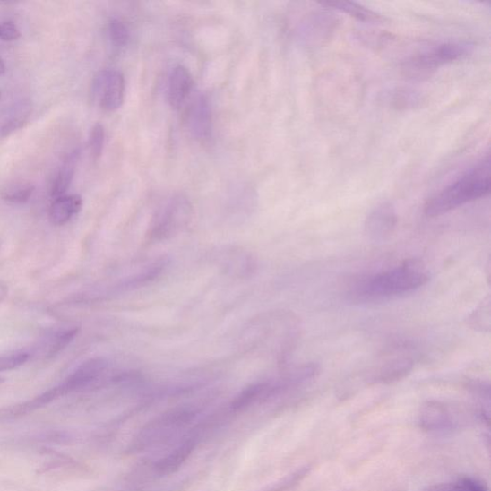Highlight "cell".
Returning a JSON list of instances; mask_svg holds the SVG:
<instances>
[{
  "instance_id": "3",
  "label": "cell",
  "mask_w": 491,
  "mask_h": 491,
  "mask_svg": "<svg viewBox=\"0 0 491 491\" xmlns=\"http://www.w3.org/2000/svg\"><path fill=\"white\" fill-rule=\"evenodd\" d=\"M472 52L473 45L468 42L442 43L417 54L405 63L403 70L413 78L426 77L446 65L466 59Z\"/></svg>"
},
{
  "instance_id": "26",
  "label": "cell",
  "mask_w": 491,
  "mask_h": 491,
  "mask_svg": "<svg viewBox=\"0 0 491 491\" xmlns=\"http://www.w3.org/2000/svg\"><path fill=\"white\" fill-rule=\"evenodd\" d=\"M7 285L4 282H0V303H3L8 296Z\"/></svg>"
},
{
  "instance_id": "2",
  "label": "cell",
  "mask_w": 491,
  "mask_h": 491,
  "mask_svg": "<svg viewBox=\"0 0 491 491\" xmlns=\"http://www.w3.org/2000/svg\"><path fill=\"white\" fill-rule=\"evenodd\" d=\"M490 179V156L487 154L477 165L431 197L426 203V214L438 217L485 197L489 194Z\"/></svg>"
},
{
  "instance_id": "15",
  "label": "cell",
  "mask_w": 491,
  "mask_h": 491,
  "mask_svg": "<svg viewBox=\"0 0 491 491\" xmlns=\"http://www.w3.org/2000/svg\"><path fill=\"white\" fill-rule=\"evenodd\" d=\"M195 448V443L194 441H185L180 446L173 450L165 458L160 459L156 463V470L161 475H170L178 471L186 461V460L193 454Z\"/></svg>"
},
{
  "instance_id": "23",
  "label": "cell",
  "mask_w": 491,
  "mask_h": 491,
  "mask_svg": "<svg viewBox=\"0 0 491 491\" xmlns=\"http://www.w3.org/2000/svg\"><path fill=\"white\" fill-rule=\"evenodd\" d=\"M105 143V130L100 123H97L90 131L89 146L94 159L101 157Z\"/></svg>"
},
{
  "instance_id": "20",
  "label": "cell",
  "mask_w": 491,
  "mask_h": 491,
  "mask_svg": "<svg viewBox=\"0 0 491 491\" xmlns=\"http://www.w3.org/2000/svg\"><path fill=\"white\" fill-rule=\"evenodd\" d=\"M78 329L62 331L54 334L48 340L46 348V357L48 358L56 357L62 352L78 334Z\"/></svg>"
},
{
  "instance_id": "12",
  "label": "cell",
  "mask_w": 491,
  "mask_h": 491,
  "mask_svg": "<svg viewBox=\"0 0 491 491\" xmlns=\"http://www.w3.org/2000/svg\"><path fill=\"white\" fill-rule=\"evenodd\" d=\"M107 366L108 363L103 358L90 359L65 379V383L71 392L88 388L103 375Z\"/></svg>"
},
{
  "instance_id": "11",
  "label": "cell",
  "mask_w": 491,
  "mask_h": 491,
  "mask_svg": "<svg viewBox=\"0 0 491 491\" xmlns=\"http://www.w3.org/2000/svg\"><path fill=\"white\" fill-rule=\"evenodd\" d=\"M32 114V104L29 100H21L6 108L0 114V140L8 138L12 134L19 131Z\"/></svg>"
},
{
  "instance_id": "6",
  "label": "cell",
  "mask_w": 491,
  "mask_h": 491,
  "mask_svg": "<svg viewBox=\"0 0 491 491\" xmlns=\"http://www.w3.org/2000/svg\"><path fill=\"white\" fill-rule=\"evenodd\" d=\"M447 404L431 401L421 406L418 425L429 433H445L457 430L466 424L465 418Z\"/></svg>"
},
{
  "instance_id": "13",
  "label": "cell",
  "mask_w": 491,
  "mask_h": 491,
  "mask_svg": "<svg viewBox=\"0 0 491 491\" xmlns=\"http://www.w3.org/2000/svg\"><path fill=\"white\" fill-rule=\"evenodd\" d=\"M413 368L414 362L411 358H393L378 367L372 379L374 383L391 384L411 374Z\"/></svg>"
},
{
  "instance_id": "4",
  "label": "cell",
  "mask_w": 491,
  "mask_h": 491,
  "mask_svg": "<svg viewBox=\"0 0 491 491\" xmlns=\"http://www.w3.org/2000/svg\"><path fill=\"white\" fill-rule=\"evenodd\" d=\"M91 97L105 112H115L125 102V78L119 71L102 70L94 76Z\"/></svg>"
},
{
  "instance_id": "17",
  "label": "cell",
  "mask_w": 491,
  "mask_h": 491,
  "mask_svg": "<svg viewBox=\"0 0 491 491\" xmlns=\"http://www.w3.org/2000/svg\"><path fill=\"white\" fill-rule=\"evenodd\" d=\"M34 190L35 186L30 182H12L0 190V197L8 203L22 204L31 199Z\"/></svg>"
},
{
  "instance_id": "22",
  "label": "cell",
  "mask_w": 491,
  "mask_h": 491,
  "mask_svg": "<svg viewBox=\"0 0 491 491\" xmlns=\"http://www.w3.org/2000/svg\"><path fill=\"white\" fill-rule=\"evenodd\" d=\"M108 33L111 42L117 47H125L130 39V31L125 22L112 19L108 25Z\"/></svg>"
},
{
  "instance_id": "18",
  "label": "cell",
  "mask_w": 491,
  "mask_h": 491,
  "mask_svg": "<svg viewBox=\"0 0 491 491\" xmlns=\"http://www.w3.org/2000/svg\"><path fill=\"white\" fill-rule=\"evenodd\" d=\"M322 6L326 8H332L340 13H347L354 19H357L362 22H377L380 20V16L377 13L366 7H364L357 3L351 2H326L322 3Z\"/></svg>"
},
{
  "instance_id": "8",
  "label": "cell",
  "mask_w": 491,
  "mask_h": 491,
  "mask_svg": "<svg viewBox=\"0 0 491 491\" xmlns=\"http://www.w3.org/2000/svg\"><path fill=\"white\" fill-rule=\"evenodd\" d=\"M399 217L391 202H382L367 215L365 233L374 242H384L394 233Z\"/></svg>"
},
{
  "instance_id": "14",
  "label": "cell",
  "mask_w": 491,
  "mask_h": 491,
  "mask_svg": "<svg viewBox=\"0 0 491 491\" xmlns=\"http://www.w3.org/2000/svg\"><path fill=\"white\" fill-rule=\"evenodd\" d=\"M83 207L79 195H64L54 200L49 209V220L53 225L64 226L70 222Z\"/></svg>"
},
{
  "instance_id": "28",
  "label": "cell",
  "mask_w": 491,
  "mask_h": 491,
  "mask_svg": "<svg viewBox=\"0 0 491 491\" xmlns=\"http://www.w3.org/2000/svg\"><path fill=\"white\" fill-rule=\"evenodd\" d=\"M2 382H4V378L0 377V383H2Z\"/></svg>"
},
{
  "instance_id": "5",
  "label": "cell",
  "mask_w": 491,
  "mask_h": 491,
  "mask_svg": "<svg viewBox=\"0 0 491 491\" xmlns=\"http://www.w3.org/2000/svg\"><path fill=\"white\" fill-rule=\"evenodd\" d=\"M190 216L189 201L182 195L172 197L154 218L151 237L156 239L172 237L188 224Z\"/></svg>"
},
{
  "instance_id": "16",
  "label": "cell",
  "mask_w": 491,
  "mask_h": 491,
  "mask_svg": "<svg viewBox=\"0 0 491 491\" xmlns=\"http://www.w3.org/2000/svg\"><path fill=\"white\" fill-rule=\"evenodd\" d=\"M79 152L73 151L68 155L62 163L56 178L52 183L51 195L54 198H59L65 195L68 188H70L74 178Z\"/></svg>"
},
{
  "instance_id": "9",
  "label": "cell",
  "mask_w": 491,
  "mask_h": 491,
  "mask_svg": "<svg viewBox=\"0 0 491 491\" xmlns=\"http://www.w3.org/2000/svg\"><path fill=\"white\" fill-rule=\"evenodd\" d=\"M194 414L193 412L184 410V409L163 415L142 432L141 438L142 442L141 444L157 443L160 439L165 438L171 431L189 424L194 419Z\"/></svg>"
},
{
  "instance_id": "1",
  "label": "cell",
  "mask_w": 491,
  "mask_h": 491,
  "mask_svg": "<svg viewBox=\"0 0 491 491\" xmlns=\"http://www.w3.org/2000/svg\"><path fill=\"white\" fill-rule=\"evenodd\" d=\"M428 281L426 270L418 263L409 261L359 281L354 286L349 297L354 302H380L416 291Z\"/></svg>"
},
{
  "instance_id": "10",
  "label": "cell",
  "mask_w": 491,
  "mask_h": 491,
  "mask_svg": "<svg viewBox=\"0 0 491 491\" xmlns=\"http://www.w3.org/2000/svg\"><path fill=\"white\" fill-rule=\"evenodd\" d=\"M194 87V76L188 68L181 65L173 67L168 82V99L171 107H183L189 99Z\"/></svg>"
},
{
  "instance_id": "24",
  "label": "cell",
  "mask_w": 491,
  "mask_h": 491,
  "mask_svg": "<svg viewBox=\"0 0 491 491\" xmlns=\"http://www.w3.org/2000/svg\"><path fill=\"white\" fill-rule=\"evenodd\" d=\"M30 354L25 352L0 356V373L15 370L29 361Z\"/></svg>"
},
{
  "instance_id": "7",
  "label": "cell",
  "mask_w": 491,
  "mask_h": 491,
  "mask_svg": "<svg viewBox=\"0 0 491 491\" xmlns=\"http://www.w3.org/2000/svg\"><path fill=\"white\" fill-rule=\"evenodd\" d=\"M185 126L191 135L200 142L208 141L212 133V113L209 99L198 94L188 104Z\"/></svg>"
},
{
  "instance_id": "19",
  "label": "cell",
  "mask_w": 491,
  "mask_h": 491,
  "mask_svg": "<svg viewBox=\"0 0 491 491\" xmlns=\"http://www.w3.org/2000/svg\"><path fill=\"white\" fill-rule=\"evenodd\" d=\"M422 491H487L486 487L478 480L462 477L454 482L435 484L426 487Z\"/></svg>"
},
{
  "instance_id": "27",
  "label": "cell",
  "mask_w": 491,
  "mask_h": 491,
  "mask_svg": "<svg viewBox=\"0 0 491 491\" xmlns=\"http://www.w3.org/2000/svg\"><path fill=\"white\" fill-rule=\"evenodd\" d=\"M6 73L5 64L0 59V75H4Z\"/></svg>"
},
{
  "instance_id": "21",
  "label": "cell",
  "mask_w": 491,
  "mask_h": 491,
  "mask_svg": "<svg viewBox=\"0 0 491 491\" xmlns=\"http://www.w3.org/2000/svg\"><path fill=\"white\" fill-rule=\"evenodd\" d=\"M490 298L487 297L484 302L473 311L469 318V324L477 332H490L491 321Z\"/></svg>"
},
{
  "instance_id": "25",
  "label": "cell",
  "mask_w": 491,
  "mask_h": 491,
  "mask_svg": "<svg viewBox=\"0 0 491 491\" xmlns=\"http://www.w3.org/2000/svg\"><path fill=\"white\" fill-rule=\"evenodd\" d=\"M21 38L18 26L12 22L0 23V39L4 42H13Z\"/></svg>"
}]
</instances>
